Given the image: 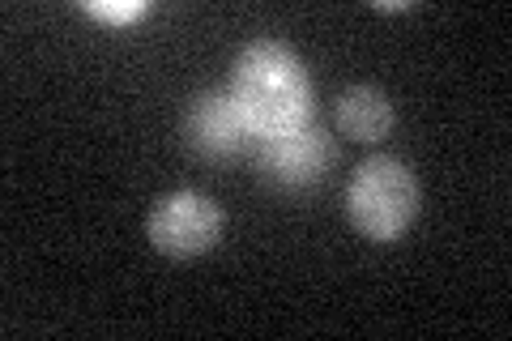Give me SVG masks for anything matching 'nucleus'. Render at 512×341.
I'll list each match as a JSON object with an SVG mask.
<instances>
[{"instance_id":"obj_1","label":"nucleus","mask_w":512,"mask_h":341,"mask_svg":"<svg viewBox=\"0 0 512 341\" xmlns=\"http://www.w3.org/2000/svg\"><path fill=\"white\" fill-rule=\"evenodd\" d=\"M231 103L252 137H282L312 124V77L295 47L278 39H252L231 64Z\"/></svg>"},{"instance_id":"obj_6","label":"nucleus","mask_w":512,"mask_h":341,"mask_svg":"<svg viewBox=\"0 0 512 341\" xmlns=\"http://www.w3.org/2000/svg\"><path fill=\"white\" fill-rule=\"evenodd\" d=\"M333 124L338 133L350 137V141H363V145H376L393 133L397 124V107L393 99L384 94L372 81H359V86H346L333 103Z\"/></svg>"},{"instance_id":"obj_2","label":"nucleus","mask_w":512,"mask_h":341,"mask_svg":"<svg viewBox=\"0 0 512 341\" xmlns=\"http://www.w3.org/2000/svg\"><path fill=\"white\" fill-rule=\"evenodd\" d=\"M419 205V175L393 154H372L367 162H359V171L346 184V218L372 243L402 239L419 218Z\"/></svg>"},{"instance_id":"obj_7","label":"nucleus","mask_w":512,"mask_h":341,"mask_svg":"<svg viewBox=\"0 0 512 341\" xmlns=\"http://www.w3.org/2000/svg\"><path fill=\"white\" fill-rule=\"evenodd\" d=\"M82 9L90 13V18H99V22H107V26H120V30L133 26V22H141V18L150 13L146 0H120V5H116V0H86Z\"/></svg>"},{"instance_id":"obj_4","label":"nucleus","mask_w":512,"mask_h":341,"mask_svg":"<svg viewBox=\"0 0 512 341\" xmlns=\"http://www.w3.org/2000/svg\"><path fill=\"white\" fill-rule=\"evenodd\" d=\"M256 158H261V171L274 184L303 188V184H316L320 175L329 171L333 141H329V133H320L316 124H303V128H291V133H282V137H265Z\"/></svg>"},{"instance_id":"obj_3","label":"nucleus","mask_w":512,"mask_h":341,"mask_svg":"<svg viewBox=\"0 0 512 341\" xmlns=\"http://www.w3.org/2000/svg\"><path fill=\"white\" fill-rule=\"evenodd\" d=\"M222 226H227V214L222 205L201 188H175L163 192L150 205L146 218V235L163 256H175V261H188V256L210 252L222 239Z\"/></svg>"},{"instance_id":"obj_5","label":"nucleus","mask_w":512,"mask_h":341,"mask_svg":"<svg viewBox=\"0 0 512 341\" xmlns=\"http://www.w3.org/2000/svg\"><path fill=\"white\" fill-rule=\"evenodd\" d=\"M188 141H192V150H201L205 158H222V154H235L239 145H244L252 133H248V124L239 120V111L231 103V94H222V90H210V94H201L197 103L188 107Z\"/></svg>"}]
</instances>
